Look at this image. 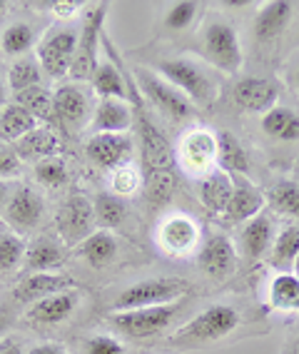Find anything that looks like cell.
I'll return each mask as SVG.
<instances>
[{
	"label": "cell",
	"instance_id": "1",
	"mask_svg": "<svg viewBox=\"0 0 299 354\" xmlns=\"http://www.w3.org/2000/svg\"><path fill=\"white\" fill-rule=\"evenodd\" d=\"M128 90H130V105L135 113V145L140 147L142 155V187L147 190V197L155 207L165 205L172 197L175 187H177V175H175V147L170 145V140L165 133L157 127V122L147 113V102L135 88V80L128 75Z\"/></svg>",
	"mask_w": 299,
	"mask_h": 354
},
{
	"label": "cell",
	"instance_id": "2",
	"mask_svg": "<svg viewBox=\"0 0 299 354\" xmlns=\"http://www.w3.org/2000/svg\"><path fill=\"white\" fill-rule=\"evenodd\" d=\"M237 327H240V310L235 304L215 302L210 307H204L202 312H197L190 322L182 324L172 335L170 342L182 349L210 347L215 342L227 339L232 332H237Z\"/></svg>",
	"mask_w": 299,
	"mask_h": 354
},
{
	"label": "cell",
	"instance_id": "3",
	"mask_svg": "<svg viewBox=\"0 0 299 354\" xmlns=\"http://www.w3.org/2000/svg\"><path fill=\"white\" fill-rule=\"evenodd\" d=\"M155 73L182 93L195 108H210L220 95V82L210 70L192 57H167L155 65Z\"/></svg>",
	"mask_w": 299,
	"mask_h": 354
},
{
	"label": "cell",
	"instance_id": "4",
	"mask_svg": "<svg viewBox=\"0 0 299 354\" xmlns=\"http://www.w3.org/2000/svg\"><path fill=\"white\" fill-rule=\"evenodd\" d=\"M190 282L182 277H150L137 279L133 285L122 287L108 304V312H128V310H145V307H160L172 304L180 299H187Z\"/></svg>",
	"mask_w": 299,
	"mask_h": 354
},
{
	"label": "cell",
	"instance_id": "5",
	"mask_svg": "<svg viewBox=\"0 0 299 354\" xmlns=\"http://www.w3.org/2000/svg\"><path fill=\"white\" fill-rule=\"evenodd\" d=\"M187 299L172 304H160V307H145V310H128V312H110L108 322L130 339H153L172 327L177 315L185 310Z\"/></svg>",
	"mask_w": 299,
	"mask_h": 354
},
{
	"label": "cell",
	"instance_id": "6",
	"mask_svg": "<svg viewBox=\"0 0 299 354\" xmlns=\"http://www.w3.org/2000/svg\"><path fill=\"white\" fill-rule=\"evenodd\" d=\"M200 50L204 60L224 75H235L242 70V43H240L235 26H229L227 20H212L202 28Z\"/></svg>",
	"mask_w": 299,
	"mask_h": 354
},
{
	"label": "cell",
	"instance_id": "7",
	"mask_svg": "<svg viewBox=\"0 0 299 354\" xmlns=\"http://www.w3.org/2000/svg\"><path fill=\"white\" fill-rule=\"evenodd\" d=\"M135 88L142 95V100L150 102L157 113H162L167 120L172 122H185L195 115V105L180 93L175 85L160 77L155 70L150 68H137L135 70Z\"/></svg>",
	"mask_w": 299,
	"mask_h": 354
},
{
	"label": "cell",
	"instance_id": "8",
	"mask_svg": "<svg viewBox=\"0 0 299 354\" xmlns=\"http://www.w3.org/2000/svg\"><path fill=\"white\" fill-rule=\"evenodd\" d=\"M175 162L185 175L204 180L217 170V133L210 127H190L175 147Z\"/></svg>",
	"mask_w": 299,
	"mask_h": 354
},
{
	"label": "cell",
	"instance_id": "9",
	"mask_svg": "<svg viewBox=\"0 0 299 354\" xmlns=\"http://www.w3.org/2000/svg\"><path fill=\"white\" fill-rule=\"evenodd\" d=\"M105 18H108V6H93L85 13L83 28L77 30V48L75 57H73L70 65V80L73 82H90L93 73L97 68V53H100L102 43V26H105Z\"/></svg>",
	"mask_w": 299,
	"mask_h": 354
},
{
	"label": "cell",
	"instance_id": "10",
	"mask_svg": "<svg viewBox=\"0 0 299 354\" xmlns=\"http://www.w3.org/2000/svg\"><path fill=\"white\" fill-rule=\"evenodd\" d=\"M95 212H93V200L80 192H73L60 203L55 212V234L68 247H77L95 232Z\"/></svg>",
	"mask_w": 299,
	"mask_h": 354
},
{
	"label": "cell",
	"instance_id": "11",
	"mask_svg": "<svg viewBox=\"0 0 299 354\" xmlns=\"http://www.w3.org/2000/svg\"><path fill=\"white\" fill-rule=\"evenodd\" d=\"M75 48H77V30L55 28V30L43 35V40L38 43V50H35V57H38L45 75L52 77V80H63V77L70 75Z\"/></svg>",
	"mask_w": 299,
	"mask_h": 354
},
{
	"label": "cell",
	"instance_id": "12",
	"mask_svg": "<svg viewBox=\"0 0 299 354\" xmlns=\"http://www.w3.org/2000/svg\"><path fill=\"white\" fill-rule=\"evenodd\" d=\"M90 93L83 82H63L52 90V118L60 122L63 130L77 135L85 125H90Z\"/></svg>",
	"mask_w": 299,
	"mask_h": 354
},
{
	"label": "cell",
	"instance_id": "13",
	"mask_svg": "<svg viewBox=\"0 0 299 354\" xmlns=\"http://www.w3.org/2000/svg\"><path fill=\"white\" fill-rule=\"evenodd\" d=\"M0 217L6 220L10 232L26 237L32 230L40 227V222L45 217V197L40 195L30 185H18L8 200L6 209L0 212Z\"/></svg>",
	"mask_w": 299,
	"mask_h": 354
},
{
	"label": "cell",
	"instance_id": "14",
	"mask_svg": "<svg viewBox=\"0 0 299 354\" xmlns=\"http://www.w3.org/2000/svg\"><path fill=\"white\" fill-rule=\"evenodd\" d=\"M237 254L240 252H237L235 240L224 232H215L200 245L195 262H197V270L204 277H210L212 282H224L235 274Z\"/></svg>",
	"mask_w": 299,
	"mask_h": 354
},
{
	"label": "cell",
	"instance_id": "15",
	"mask_svg": "<svg viewBox=\"0 0 299 354\" xmlns=\"http://www.w3.org/2000/svg\"><path fill=\"white\" fill-rule=\"evenodd\" d=\"M200 225L190 215L175 212L162 217L157 227V245L167 257H190L200 250Z\"/></svg>",
	"mask_w": 299,
	"mask_h": 354
},
{
	"label": "cell",
	"instance_id": "16",
	"mask_svg": "<svg viewBox=\"0 0 299 354\" xmlns=\"http://www.w3.org/2000/svg\"><path fill=\"white\" fill-rule=\"evenodd\" d=\"M80 302H83V292L77 290V287L57 292V295H52V297L30 304L26 312V322L38 329L60 327V324H65L73 315H75Z\"/></svg>",
	"mask_w": 299,
	"mask_h": 354
},
{
	"label": "cell",
	"instance_id": "17",
	"mask_svg": "<svg viewBox=\"0 0 299 354\" xmlns=\"http://www.w3.org/2000/svg\"><path fill=\"white\" fill-rule=\"evenodd\" d=\"M88 160L95 165L97 170L113 172L122 165L133 162L135 155V138L133 135H90L88 145Z\"/></svg>",
	"mask_w": 299,
	"mask_h": 354
},
{
	"label": "cell",
	"instance_id": "18",
	"mask_svg": "<svg viewBox=\"0 0 299 354\" xmlns=\"http://www.w3.org/2000/svg\"><path fill=\"white\" fill-rule=\"evenodd\" d=\"M68 254H70V247L65 245L57 234H38L28 242L26 259H23V272H60L63 265L68 262Z\"/></svg>",
	"mask_w": 299,
	"mask_h": 354
},
{
	"label": "cell",
	"instance_id": "19",
	"mask_svg": "<svg viewBox=\"0 0 299 354\" xmlns=\"http://www.w3.org/2000/svg\"><path fill=\"white\" fill-rule=\"evenodd\" d=\"M264 205H267V195L247 175H232V197L222 220L227 225H244L260 215Z\"/></svg>",
	"mask_w": 299,
	"mask_h": 354
},
{
	"label": "cell",
	"instance_id": "20",
	"mask_svg": "<svg viewBox=\"0 0 299 354\" xmlns=\"http://www.w3.org/2000/svg\"><path fill=\"white\" fill-rule=\"evenodd\" d=\"M232 97H235L237 108L244 110V113L264 115L272 108H277L280 88H277L272 80H267V77L249 75V77H242V80L235 82Z\"/></svg>",
	"mask_w": 299,
	"mask_h": 354
},
{
	"label": "cell",
	"instance_id": "21",
	"mask_svg": "<svg viewBox=\"0 0 299 354\" xmlns=\"http://www.w3.org/2000/svg\"><path fill=\"white\" fill-rule=\"evenodd\" d=\"M77 287V282L65 272H32V274H23L18 285L13 290V297L18 304H35L40 299H48L57 292L73 290Z\"/></svg>",
	"mask_w": 299,
	"mask_h": 354
},
{
	"label": "cell",
	"instance_id": "22",
	"mask_svg": "<svg viewBox=\"0 0 299 354\" xmlns=\"http://www.w3.org/2000/svg\"><path fill=\"white\" fill-rule=\"evenodd\" d=\"M274 220L267 209H262L260 215L252 217L249 222H244L240 230V240L237 247L247 262H260L269 254V247L274 242Z\"/></svg>",
	"mask_w": 299,
	"mask_h": 354
},
{
	"label": "cell",
	"instance_id": "23",
	"mask_svg": "<svg viewBox=\"0 0 299 354\" xmlns=\"http://www.w3.org/2000/svg\"><path fill=\"white\" fill-rule=\"evenodd\" d=\"M135 125V113L130 100H117V97H105L97 102L93 120H90V133L93 135H125Z\"/></svg>",
	"mask_w": 299,
	"mask_h": 354
},
{
	"label": "cell",
	"instance_id": "24",
	"mask_svg": "<svg viewBox=\"0 0 299 354\" xmlns=\"http://www.w3.org/2000/svg\"><path fill=\"white\" fill-rule=\"evenodd\" d=\"M292 15L294 6L287 0H269V3L260 6L255 15V26H252L257 43H274L289 28Z\"/></svg>",
	"mask_w": 299,
	"mask_h": 354
},
{
	"label": "cell",
	"instance_id": "25",
	"mask_svg": "<svg viewBox=\"0 0 299 354\" xmlns=\"http://www.w3.org/2000/svg\"><path fill=\"white\" fill-rule=\"evenodd\" d=\"M117 252H120V242H117L115 232H108V230H95L88 240H83L75 247V257L83 259L93 270L110 267L117 259Z\"/></svg>",
	"mask_w": 299,
	"mask_h": 354
},
{
	"label": "cell",
	"instance_id": "26",
	"mask_svg": "<svg viewBox=\"0 0 299 354\" xmlns=\"http://www.w3.org/2000/svg\"><path fill=\"white\" fill-rule=\"evenodd\" d=\"M13 147L23 162L35 165V162H40V160L55 158L57 152H60V135H57L50 125H38L23 140H18Z\"/></svg>",
	"mask_w": 299,
	"mask_h": 354
},
{
	"label": "cell",
	"instance_id": "27",
	"mask_svg": "<svg viewBox=\"0 0 299 354\" xmlns=\"http://www.w3.org/2000/svg\"><path fill=\"white\" fill-rule=\"evenodd\" d=\"M200 203L202 207L215 217H222L224 209L229 205L232 197V175L222 170H215L212 175H207L204 180H200Z\"/></svg>",
	"mask_w": 299,
	"mask_h": 354
},
{
	"label": "cell",
	"instance_id": "28",
	"mask_svg": "<svg viewBox=\"0 0 299 354\" xmlns=\"http://www.w3.org/2000/svg\"><path fill=\"white\" fill-rule=\"evenodd\" d=\"M252 162L244 145L229 130H217V170L227 175H247Z\"/></svg>",
	"mask_w": 299,
	"mask_h": 354
},
{
	"label": "cell",
	"instance_id": "29",
	"mask_svg": "<svg viewBox=\"0 0 299 354\" xmlns=\"http://www.w3.org/2000/svg\"><path fill=\"white\" fill-rule=\"evenodd\" d=\"M299 254V222H289L274 234V242L269 247V267L277 272H292L294 259Z\"/></svg>",
	"mask_w": 299,
	"mask_h": 354
},
{
	"label": "cell",
	"instance_id": "30",
	"mask_svg": "<svg viewBox=\"0 0 299 354\" xmlns=\"http://www.w3.org/2000/svg\"><path fill=\"white\" fill-rule=\"evenodd\" d=\"M90 85L95 90V95L100 100L105 97H117V100H128L130 90H128V75H122V70L117 68L110 60H100L90 77Z\"/></svg>",
	"mask_w": 299,
	"mask_h": 354
},
{
	"label": "cell",
	"instance_id": "31",
	"mask_svg": "<svg viewBox=\"0 0 299 354\" xmlns=\"http://www.w3.org/2000/svg\"><path fill=\"white\" fill-rule=\"evenodd\" d=\"M93 212H95L97 230L115 232V230L125 227V222H128V203H125V197L113 195L110 190L97 192L93 197Z\"/></svg>",
	"mask_w": 299,
	"mask_h": 354
},
{
	"label": "cell",
	"instance_id": "32",
	"mask_svg": "<svg viewBox=\"0 0 299 354\" xmlns=\"http://www.w3.org/2000/svg\"><path fill=\"white\" fill-rule=\"evenodd\" d=\"M267 307L274 312H299V277L277 272L267 285Z\"/></svg>",
	"mask_w": 299,
	"mask_h": 354
},
{
	"label": "cell",
	"instance_id": "33",
	"mask_svg": "<svg viewBox=\"0 0 299 354\" xmlns=\"http://www.w3.org/2000/svg\"><path fill=\"white\" fill-rule=\"evenodd\" d=\"M262 133L269 135L272 140L280 142H294L299 140V113H294L292 108H272L269 113L262 115Z\"/></svg>",
	"mask_w": 299,
	"mask_h": 354
},
{
	"label": "cell",
	"instance_id": "34",
	"mask_svg": "<svg viewBox=\"0 0 299 354\" xmlns=\"http://www.w3.org/2000/svg\"><path fill=\"white\" fill-rule=\"evenodd\" d=\"M38 125L40 122L26 108H20L18 102H8L3 113H0V140L8 142V145H15L18 140H23Z\"/></svg>",
	"mask_w": 299,
	"mask_h": 354
},
{
	"label": "cell",
	"instance_id": "35",
	"mask_svg": "<svg viewBox=\"0 0 299 354\" xmlns=\"http://www.w3.org/2000/svg\"><path fill=\"white\" fill-rule=\"evenodd\" d=\"M35 85H43V68H40L38 57L23 55L18 57L10 68H8V88L15 93H23L28 88H35Z\"/></svg>",
	"mask_w": 299,
	"mask_h": 354
},
{
	"label": "cell",
	"instance_id": "36",
	"mask_svg": "<svg viewBox=\"0 0 299 354\" xmlns=\"http://www.w3.org/2000/svg\"><path fill=\"white\" fill-rule=\"evenodd\" d=\"M13 102L26 108L40 125H45L52 118V90H48L45 85H35V88H28L23 93H15Z\"/></svg>",
	"mask_w": 299,
	"mask_h": 354
},
{
	"label": "cell",
	"instance_id": "37",
	"mask_svg": "<svg viewBox=\"0 0 299 354\" xmlns=\"http://www.w3.org/2000/svg\"><path fill=\"white\" fill-rule=\"evenodd\" d=\"M267 200L274 207V212L299 222V183H294V180H277L269 187Z\"/></svg>",
	"mask_w": 299,
	"mask_h": 354
},
{
	"label": "cell",
	"instance_id": "38",
	"mask_svg": "<svg viewBox=\"0 0 299 354\" xmlns=\"http://www.w3.org/2000/svg\"><path fill=\"white\" fill-rule=\"evenodd\" d=\"M35 45V30L28 23H10L0 32V50L10 57H23Z\"/></svg>",
	"mask_w": 299,
	"mask_h": 354
},
{
	"label": "cell",
	"instance_id": "39",
	"mask_svg": "<svg viewBox=\"0 0 299 354\" xmlns=\"http://www.w3.org/2000/svg\"><path fill=\"white\" fill-rule=\"evenodd\" d=\"M28 242L15 232H0V274L15 272L23 267Z\"/></svg>",
	"mask_w": 299,
	"mask_h": 354
},
{
	"label": "cell",
	"instance_id": "40",
	"mask_svg": "<svg viewBox=\"0 0 299 354\" xmlns=\"http://www.w3.org/2000/svg\"><path fill=\"white\" fill-rule=\"evenodd\" d=\"M32 175L45 190H57L68 183V165L60 155H55V158L40 160V162L32 165Z\"/></svg>",
	"mask_w": 299,
	"mask_h": 354
},
{
	"label": "cell",
	"instance_id": "41",
	"mask_svg": "<svg viewBox=\"0 0 299 354\" xmlns=\"http://www.w3.org/2000/svg\"><path fill=\"white\" fill-rule=\"evenodd\" d=\"M108 180H110V192L117 197L135 195L145 185L142 183V170L135 162H128L122 165V167H117V170H113Z\"/></svg>",
	"mask_w": 299,
	"mask_h": 354
},
{
	"label": "cell",
	"instance_id": "42",
	"mask_svg": "<svg viewBox=\"0 0 299 354\" xmlns=\"http://www.w3.org/2000/svg\"><path fill=\"white\" fill-rule=\"evenodd\" d=\"M197 3H192V0H177V3H172L167 8L165 13V28L167 30H175V32H182L195 23L197 18Z\"/></svg>",
	"mask_w": 299,
	"mask_h": 354
},
{
	"label": "cell",
	"instance_id": "43",
	"mask_svg": "<svg viewBox=\"0 0 299 354\" xmlns=\"http://www.w3.org/2000/svg\"><path fill=\"white\" fill-rule=\"evenodd\" d=\"M80 352L83 354H128L122 339L115 335H90L80 342Z\"/></svg>",
	"mask_w": 299,
	"mask_h": 354
},
{
	"label": "cell",
	"instance_id": "44",
	"mask_svg": "<svg viewBox=\"0 0 299 354\" xmlns=\"http://www.w3.org/2000/svg\"><path fill=\"white\" fill-rule=\"evenodd\" d=\"M23 172V160L18 158L13 145L0 140V180H15Z\"/></svg>",
	"mask_w": 299,
	"mask_h": 354
},
{
	"label": "cell",
	"instance_id": "45",
	"mask_svg": "<svg viewBox=\"0 0 299 354\" xmlns=\"http://www.w3.org/2000/svg\"><path fill=\"white\" fill-rule=\"evenodd\" d=\"M83 8H85L83 0H52L50 6H48V10L60 20H70V18H75Z\"/></svg>",
	"mask_w": 299,
	"mask_h": 354
},
{
	"label": "cell",
	"instance_id": "46",
	"mask_svg": "<svg viewBox=\"0 0 299 354\" xmlns=\"http://www.w3.org/2000/svg\"><path fill=\"white\" fill-rule=\"evenodd\" d=\"M0 354H28V349L23 347V342L18 337L8 335L0 339Z\"/></svg>",
	"mask_w": 299,
	"mask_h": 354
},
{
	"label": "cell",
	"instance_id": "47",
	"mask_svg": "<svg viewBox=\"0 0 299 354\" xmlns=\"http://www.w3.org/2000/svg\"><path fill=\"white\" fill-rule=\"evenodd\" d=\"M28 354H68V352H65V347L55 344V342H40V344L28 349Z\"/></svg>",
	"mask_w": 299,
	"mask_h": 354
},
{
	"label": "cell",
	"instance_id": "48",
	"mask_svg": "<svg viewBox=\"0 0 299 354\" xmlns=\"http://www.w3.org/2000/svg\"><path fill=\"white\" fill-rule=\"evenodd\" d=\"M220 6H222L224 10H229V13H242V10L255 8V3H252V0H222Z\"/></svg>",
	"mask_w": 299,
	"mask_h": 354
},
{
	"label": "cell",
	"instance_id": "49",
	"mask_svg": "<svg viewBox=\"0 0 299 354\" xmlns=\"http://www.w3.org/2000/svg\"><path fill=\"white\" fill-rule=\"evenodd\" d=\"M13 185H10V180H0V212L6 209L8 200H10V195H13Z\"/></svg>",
	"mask_w": 299,
	"mask_h": 354
},
{
	"label": "cell",
	"instance_id": "50",
	"mask_svg": "<svg viewBox=\"0 0 299 354\" xmlns=\"http://www.w3.org/2000/svg\"><path fill=\"white\" fill-rule=\"evenodd\" d=\"M8 97H10V88H8V77L0 75V113L8 105Z\"/></svg>",
	"mask_w": 299,
	"mask_h": 354
},
{
	"label": "cell",
	"instance_id": "51",
	"mask_svg": "<svg viewBox=\"0 0 299 354\" xmlns=\"http://www.w3.org/2000/svg\"><path fill=\"white\" fill-rule=\"evenodd\" d=\"M8 329H10V317H8L6 310H0V339L8 337Z\"/></svg>",
	"mask_w": 299,
	"mask_h": 354
},
{
	"label": "cell",
	"instance_id": "52",
	"mask_svg": "<svg viewBox=\"0 0 299 354\" xmlns=\"http://www.w3.org/2000/svg\"><path fill=\"white\" fill-rule=\"evenodd\" d=\"M282 354H299V344H287Z\"/></svg>",
	"mask_w": 299,
	"mask_h": 354
},
{
	"label": "cell",
	"instance_id": "53",
	"mask_svg": "<svg viewBox=\"0 0 299 354\" xmlns=\"http://www.w3.org/2000/svg\"><path fill=\"white\" fill-rule=\"evenodd\" d=\"M294 88L299 90V65H297V70H294Z\"/></svg>",
	"mask_w": 299,
	"mask_h": 354
},
{
	"label": "cell",
	"instance_id": "54",
	"mask_svg": "<svg viewBox=\"0 0 299 354\" xmlns=\"http://www.w3.org/2000/svg\"><path fill=\"white\" fill-rule=\"evenodd\" d=\"M292 272L299 277V254H297V259H294V267H292Z\"/></svg>",
	"mask_w": 299,
	"mask_h": 354
},
{
	"label": "cell",
	"instance_id": "55",
	"mask_svg": "<svg viewBox=\"0 0 299 354\" xmlns=\"http://www.w3.org/2000/svg\"><path fill=\"white\" fill-rule=\"evenodd\" d=\"M8 8H10V3H8V0H0V13H3V10H8Z\"/></svg>",
	"mask_w": 299,
	"mask_h": 354
}]
</instances>
